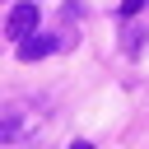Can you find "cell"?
<instances>
[{
	"label": "cell",
	"instance_id": "5b68a950",
	"mask_svg": "<svg viewBox=\"0 0 149 149\" xmlns=\"http://www.w3.org/2000/svg\"><path fill=\"white\" fill-rule=\"evenodd\" d=\"M70 149H93V144H88V140H74V144H70Z\"/></svg>",
	"mask_w": 149,
	"mask_h": 149
},
{
	"label": "cell",
	"instance_id": "3957f363",
	"mask_svg": "<svg viewBox=\"0 0 149 149\" xmlns=\"http://www.w3.org/2000/svg\"><path fill=\"white\" fill-rule=\"evenodd\" d=\"M61 42L56 37H23L19 42V61H42V56H51Z\"/></svg>",
	"mask_w": 149,
	"mask_h": 149
},
{
	"label": "cell",
	"instance_id": "6da1fadb",
	"mask_svg": "<svg viewBox=\"0 0 149 149\" xmlns=\"http://www.w3.org/2000/svg\"><path fill=\"white\" fill-rule=\"evenodd\" d=\"M47 135H51L47 102L28 93H0V149H42Z\"/></svg>",
	"mask_w": 149,
	"mask_h": 149
},
{
	"label": "cell",
	"instance_id": "7a4b0ae2",
	"mask_svg": "<svg viewBox=\"0 0 149 149\" xmlns=\"http://www.w3.org/2000/svg\"><path fill=\"white\" fill-rule=\"evenodd\" d=\"M33 28H37V5H33V0L14 5V9H9V19H5V33L23 42V37H33Z\"/></svg>",
	"mask_w": 149,
	"mask_h": 149
},
{
	"label": "cell",
	"instance_id": "277c9868",
	"mask_svg": "<svg viewBox=\"0 0 149 149\" xmlns=\"http://www.w3.org/2000/svg\"><path fill=\"white\" fill-rule=\"evenodd\" d=\"M144 5H149V0H121V14H140Z\"/></svg>",
	"mask_w": 149,
	"mask_h": 149
}]
</instances>
